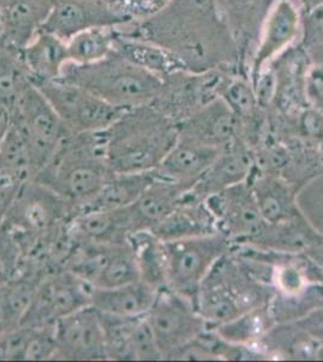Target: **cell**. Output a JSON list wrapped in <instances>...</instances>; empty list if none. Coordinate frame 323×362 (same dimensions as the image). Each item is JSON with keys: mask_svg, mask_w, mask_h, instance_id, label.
<instances>
[{"mask_svg": "<svg viewBox=\"0 0 323 362\" xmlns=\"http://www.w3.org/2000/svg\"><path fill=\"white\" fill-rule=\"evenodd\" d=\"M56 0H0V42L23 49L37 37Z\"/></svg>", "mask_w": 323, "mask_h": 362, "instance_id": "18", "label": "cell"}, {"mask_svg": "<svg viewBox=\"0 0 323 362\" xmlns=\"http://www.w3.org/2000/svg\"><path fill=\"white\" fill-rule=\"evenodd\" d=\"M93 286L66 269L46 274L37 283L33 300L20 325L54 326L59 319L90 305Z\"/></svg>", "mask_w": 323, "mask_h": 362, "instance_id": "10", "label": "cell"}, {"mask_svg": "<svg viewBox=\"0 0 323 362\" xmlns=\"http://www.w3.org/2000/svg\"><path fill=\"white\" fill-rule=\"evenodd\" d=\"M172 119L153 105L123 112L107 128V162L114 173L155 170L177 140Z\"/></svg>", "mask_w": 323, "mask_h": 362, "instance_id": "3", "label": "cell"}, {"mask_svg": "<svg viewBox=\"0 0 323 362\" xmlns=\"http://www.w3.org/2000/svg\"><path fill=\"white\" fill-rule=\"evenodd\" d=\"M300 39L299 47L310 66L323 68V3L304 11Z\"/></svg>", "mask_w": 323, "mask_h": 362, "instance_id": "32", "label": "cell"}, {"mask_svg": "<svg viewBox=\"0 0 323 362\" xmlns=\"http://www.w3.org/2000/svg\"><path fill=\"white\" fill-rule=\"evenodd\" d=\"M221 150L187 136H177L174 146L155 169V174L160 179L182 184L192 189L196 181L213 165Z\"/></svg>", "mask_w": 323, "mask_h": 362, "instance_id": "17", "label": "cell"}, {"mask_svg": "<svg viewBox=\"0 0 323 362\" xmlns=\"http://www.w3.org/2000/svg\"><path fill=\"white\" fill-rule=\"evenodd\" d=\"M189 189V186L155 177L140 197L127 206L133 233L155 228L177 208Z\"/></svg>", "mask_w": 323, "mask_h": 362, "instance_id": "20", "label": "cell"}, {"mask_svg": "<svg viewBox=\"0 0 323 362\" xmlns=\"http://www.w3.org/2000/svg\"><path fill=\"white\" fill-rule=\"evenodd\" d=\"M140 280L153 288L168 285V264L164 240L150 230H136L128 237Z\"/></svg>", "mask_w": 323, "mask_h": 362, "instance_id": "26", "label": "cell"}, {"mask_svg": "<svg viewBox=\"0 0 323 362\" xmlns=\"http://www.w3.org/2000/svg\"><path fill=\"white\" fill-rule=\"evenodd\" d=\"M157 288L143 280L114 288H93L90 305L99 313L114 317H143L153 305Z\"/></svg>", "mask_w": 323, "mask_h": 362, "instance_id": "22", "label": "cell"}, {"mask_svg": "<svg viewBox=\"0 0 323 362\" xmlns=\"http://www.w3.org/2000/svg\"><path fill=\"white\" fill-rule=\"evenodd\" d=\"M63 269L93 288H114L140 280L128 239L124 243H75Z\"/></svg>", "mask_w": 323, "mask_h": 362, "instance_id": "7", "label": "cell"}, {"mask_svg": "<svg viewBox=\"0 0 323 362\" xmlns=\"http://www.w3.org/2000/svg\"><path fill=\"white\" fill-rule=\"evenodd\" d=\"M58 78L85 88L121 110L151 105L163 86L160 76L135 66L114 49L98 62H66Z\"/></svg>", "mask_w": 323, "mask_h": 362, "instance_id": "5", "label": "cell"}, {"mask_svg": "<svg viewBox=\"0 0 323 362\" xmlns=\"http://www.w3.org/2000/svg\"><path fill=\"white\" fill-rule=\"evenodd\" d=\"M256 165V158L242 140L222 148L213 165L196 181L191 194L205 199L222 189L247 181Z\"/></svg>", "mask_w": 323, "mask_h": 362, "instance_id": "19", "label": "cell"}, {"mask_svg": "<svg viewBox=\"0 0 323 362\" xmlns=\"http://www.w3.org/2000/svg\"><path fill=\"white\" fill-rule=\"evenodd\" d=\"M189 189L172 214L150 230L164 242L213 235L218 232L216 218L209 206H206L204 199L191 194Z\"/></svg>", "mask_w": 323, "mask_h": 362, "instance_id": "21", "label": "cell"}, {"mask_svg": "<svg viewBox=\"0 0 323 362\" xmlns=\"http://www.w3.org/2000/svg\"><path fill=\"white\" fill-rule=\"evenodd\" d=\"M11 122H13V112L0 103V144L3 143L5 136L8 134Z\"/></svg>", "mask_w": 323, "mask_h": 362, "instance_id": "35", "label": "cell"}, {"mask_svg": "<svg viewBox=\"0 0 323 362\" xmlns=\"http://www.w3.org/2000/svg\"><path fill=\"white\" fill-rule=\"evenodd\" d=\"M119 32L172 51L194 74L240 58L217 0H169L153 16L119 27Z\"/></svg>", "mask_w": 323, "mask_h": 362, "instance_id": "1", "label": "cell"}, {"mask_svg": "<svg viewBox=\"0 0 323 362\" xmlns=\"http://www.w3.org/2000/svg\"><path fill=\"white\" fill-rule=\"evenodd\" d=\"M112 174L107 162V129H66L54 156L32 180L57 194L73 216L99 194Z\"/></svg>", "mask_w": 323, "mask_h": 362, "instance_id": "2", "label": "cell"}, {"mask_svg": "<svg viewBox=\"0 0 323 362\" xmlns=\"http://www.w3.org/2000/svg\"><path fill=\"white\" fill-rule=\"evenodd\" d=\"M32 85L22 49L0 42V103L13 112Z\"/></svg>", "mask_w": 323, "mask_h": 362, "instance_id": "28", "label": "cell"}, {"mask_svg": "<svg viewBox=\"0 0 323 362\" xmlns=\"http://www.w3.org/2000/svg\"><path fill=\"white\" fill-rule=\"evenodd\" d=\"M247 182L266 223H283L300 213L293 187L283 177L264 173L256 165Z\"/></svg>", "mask_w": 323, "mask_h": 362, "instance_id": "23", "label": "cell"}, {"mask_svg": "<svg viewBox=\"0 0 323 362\" xmlns=\"http://www.w3.org/2000/svg\"><path fill=\"white\" fill-rule=\"evenodd\" d=\"M54 107L64 127L73 133L95 132L110 127L123 112L90 92L63 80L34 85Z\"/></svg>", "mask_w": 323, "mask_h": 362, "instance_id": "8", "label": "cell"}, {"mask_svg": "<svg viewBox=\"0 0 323 362\" xmlns=\"http://www.w3.org/2000/svg\"><path fill=\"white\" fill-rule=\"evenodd\" d=\"M13 119L25 133L35 177L54 156L66 134V128L61 124L54 107L33 85L25 90L17 104Z\"/></svg>", "mask_w": 323, "mask_h": 362, "instance_id": "11", "label": "cell"}, {"mask_svg": "<svg viewBox=\"0 0 323 362\" xmlns=\"http://www.w3.org/2000/svg\"><path fill=\"white\" fill-rule=\"evenodd\" d=\"M155 177V170L143 173H114L99 194L78 213L90 210H117L131 206L151 185Z\"/></svg>", "mask_w": 323, "mask_h": 362, "instance_id": "27", "label": "cell"}, {"mask_svg": "<svg viewBox=\"0 0 323 362\" xmlns=\"http://www.w3.org/2000/svg\"><path fill=\"white\" fill-rule=\"evenodd\" d=\"M275 293L274 286L254 276L244 259L230 250L203 280L196 293V308L213 329L251 309L268 305Z\"/></svg>", "mask_w": 323, "mask_h": 362, "instance_id": "4", "label": "cell"}, {"mask_svg": "<svg viewBox=\"0 0 323 362\" xmlns=\"http://www.w3.org/2000/svg\"><path fill=\"white\" fill-rule=\"evenodd\" d=\"M204 201L216 218L218 233L233 245L251 243L266 225L247 181L222 189Z\"/></svg>", "mask_w": 323, "mask_h": 362, "instance_id": "12", "label": "cell"}, {"mask_svg": "<svg viewBox=\"0 0 323 362\" xmlns=\"http://www.w3.org/2000/svg\"><path fill=\"white\" fill-rule=\"evenodd\" d=\"M179 136L225 148L239 140L242 122L220 97L176 124Z\"/></svg>", "mask_w": 323, "mask_h": 362, "instance_id": "16", "label": "cell"}, {"mask_svg": "<svg viewBox=\"0 0 323 362\" xmlns=\"http://www.w3.org/2000/svg\"><path fill=\"white\" fill-rule=\"evenodd\" d=\"M117 27H95L76 34L66 42L70 62L78 64L98 62L114 51Z\"/></svg>", "mask_w": 323, "mask_h": 362, "instance_id": "30", "label": "cell"}, {"mask_svg": "<svg viewBox=\"0 0 323 362\" xmlns=\"http://www.w3.org/2000/svg\"><path fill=\"white\" fill-rule=\"evenodd\" d=\"M217 97L228 105L234 115L244 122H251L256 119L261 107L254 95V87L246 78H221Z\"/></svg>", "mask_w": 323, "mask_h": 362, "instance_id": "31", "label": "cell"}, {"mask_svg": "<svg viewBox=\"0 0 323 362\" xmlns=\"http://www.w3.org/2000/svg\"><path fill=\"white\" fill-rule=\"evenodd\" d=\"M168 264V288L196 305V293L205 276L233 244L221 233L164 242Z\"/></svg>", "mask_w": 323, "mask_h": 362, "instance_id": "6", "label": "cell"}, {"mask_svg": "<svg viewBox=\"0 0 323 362\" xmlns=\"http://www.w3.org/2000/svg\"><path fill=\"white\" fill-rule=\"evenodd\" d=\"M300 255L304 256L309 262L316 267L323 269V237L315 244H312L310 247H307V250Z\"/></svg>", "mask_w": 323, "mask_h": 362, "instance_id": "34", "label": "cell"}, {"mask_svg": "<svg viewBox=\"0 0 323 362\" xmlns=\"http://www.w3.org/2000/svg\"><path fill=\"white\" fill-rule=\"evenodd\" d=\"M114 49L135 66L148 70L162 80L179 71H189L184 63L172 51L152 42L124 37L119 32Z\"/></svg>", "mask_w": 323, "mask_h": 362, "instance_id": "25", "label": "cell"}, {"mask_svg": "<svg viewBox=\"0 0 323 362\" xmlns=\"http://www.w3.org/2000/svg\"><path fill=\"white\" fill-rule=\"evenodd\" d=\"M146 320L151 326L163 360L209 329L208 322L198 313L192 300L168 286L157 290Z\"/></svg>", "mask_w": 323, "mask_h": 362, "instance_id": "9", "label": "cell"}, {"mask_svg": "<svg viewBox=\"0 0 323 362\" xmlns=\"http://www.w3.org/2000/svg\"><path fill=\"white\" fill-rule=\"evenodd\" d=\"M54 360H107L102 319L92 305L75 310L54 324Z\"/></svg>", "mask_w": 323, "mask_h": 362, "instance_id": "13", "label": "cell"}, {"mask_svg": "<svg viewBox=\"0 0 323 362\" xmlns=\"http://www.w3.org/2000/svg\"><path fill=\"white\" fill-rule=\"evenodd\" d=\"M276 325L274 315L271 313L270 303L251 309L239 315L233 320L213 327L218 337L228 343L251 346L259 343L269 334L270 329Z\"/></svg>", "mask_w": 323, "mask_h": 362, "instance_id": "29", "label": "cell"}, {"mask_svg": "<svg viewBox=\"0 0 323 362\" xmlns=\"http://www.w3.org/2000/svg\"><path fill=\"white\" fill-rule=\"evenodd\" d=\"M124 22L102 0H56L41 30L69 42L95 27H122Z\"/></svg>", "mask_w": 323, "mask_h": 362, "instance_id": "15", "label": "cell"}, {"mask_svg": "<svg viewBox=\"0 0 323 362\" xmlns=\"http://www.w3.org/2000/svg\"><path fill=\"white\" fill-rule=\"evenodd\" d=\"M124 25L143 21L168 4L169 0H102Z\"/></svg>", "mask_w": 323, "mask_h": 362, "instance_id": "33", "label": "cell"}, {"mask_svg": "<svg viewBox=\"0 0 323 362\" xmlns=\"http://www.w3.org/2000/svg\"><path fill=\"white\" fill-rule=\"evenodd\" d=\"M302 17L295 0H275L258 37L249 66V81L290 49L302 30Z\"/></svg>", "mask_w": 323, "mask_h": 362, "instance_id": "14", "label": "cell"}, {"mask_svg": "<svg viewBox=\"0 0 323 362\" xmlns=\"http://www.w3.org/2000/svg\"><path fill=\"white\" fill-rule=\"evenodd\" d=\"M22 56L33 86L44 81L57 80L64 64L69 62L66 42L45 30H40L22 49Z\"/></svg>", "mask_w": 323, "mask_h": 362, "instance_id": "24", "label": "cell"}]
</instances>
